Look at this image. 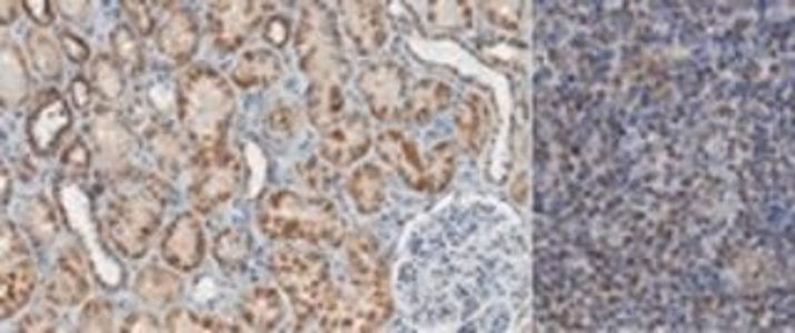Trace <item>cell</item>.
Returning a JSON list of instances; mask_svg holds the SVG:
<instances>
[{
  "label": "cell",
  "mask_w": 795,
  "mask_h": 333,
  "mask_svg": "<svg viewBox=\"0 0 795 333\" xmlns=\"http://www.w3.org/2000/svg\"><path fill=\"white\" fill-rule=\"evenodd\" d=\"M483 10L493 26L505 30H517L519 16H523V6L519 3H485Z\"/></svg>",
  "instance_id": "cell-41"
},
{
  "label": "cell",
  "mask_w": 795,
  "mask_h": 333,
  "mask_svg": "<svg viewBox=\"0 0 795 333\" xmlns=\"http://www.w3.org/2000/svg\"><path fill=\"white\" fill-rule=\"evenodd\" d=\"M239 316L251 331H274L284 319V299L274 286H249L239 296Z\"/></svg>",
  "instance_id": "cell-21"
},
{
  "label": "cell",
  "mask_w": 795,
  "mask_h": 333,
  "mask_svg": "<svg viewBox=\"0 0 795 333\" xmlns=\"http://www.w3.org/2000/svg\"><path fill=\"white\" fill-rule=\"evenodd\" d=\"M453 90L450 85H445L440 80H420L416 88L408 92L406 105H403L400 120L413 122V124H426L438 112L450 105Z\"/></svg>",
  "instance_id": "cell-23"
},
{
  "label": "cell",
  "mask_w": 795,
  "mask_h": 333,
  "mask_svg": "<svg viewBox=\"0 0 795 333\" xmlns=\"http://www.w3.org/2000/svg\"><path fill=\"white\" fill-rule=\"evenodd\" d=\"M23 10L38 28L52 26V23H56V16H58L56 3H50V0H26Z\"/></svg>",
  "instance_id": "cell-45"
},
{
  "label": "cell",
  "mask_w": 795,
  "mask_h": 333,
  "mask_svg": "<svg viewBox=\"0 0 795 333\" xmlns=\"http://www.w3.org/2000/svg\"><path fill=\"white\" fill-rule=\"evenodd\" d=\"M72 128V112L68 108L66 98L60 95L56 88L42 90L36 108L30 112L28 118V144L30 150L40 158H48V154L58 152L62 140H66V134Z\"/></svg>",
  "instance_id": "cell-11"
},
{
  "label": "cell",
  "mask_w": 795,
  "mask_h": 333,
  "mask_svg": "<svg viewBox=\"0 0 795 333\" xmlns=\"http://www.w3.org/2000/svg\"><path fill=\"white\" fill-rule=\"evenodd\" d=\"M261 33H264V40H267L271 48L281 50L291 38V23L284 16H271L267 23H264Z\"/></svg>",
  "instance_id": "cell-44"
},
{
  "label": "cell",
  "mask_w": 795,
  "mask_h": 333,
  "mask_svg": "<svg viewBox=\"0 0 795 333\" xmlns=\"http://www.w3.org/2000/svg\"><path fill=\"white\" fill-rule=\"evenodd\" d=\"M26 48L30 62H33V68L42 80L58 82L62 78V48L46 33V30L42 28L28 30Z\"/></svg>",
  "instance_id": "cell-29"
},
{
  "label": "cell",
  "mask_w": 795,
  "mask_h": 333,
  "mask_svg": "<svg viewBox=\"0 0 795 333\" xmlns=\"http://www.w3.org/2000/svg\"><path fill=\"white\" fill-rule=\"evenodd\" d=\"M346 284H334L314 321L321 331H376L394 314L388 266L368 232L346 236Z\"/></svg>",
  "instance_id": "cell-1"
},
{
  "label": "cell",
  "mask_w": 795,
  "mask_h": 333,
  "mask_svg": "<svg viewBox=\"0 0 795 333\" xmlns=\"http://www.w3.org/2000/svg\"><path fill=\"white\" fill-rule=\"evenodd\" d=\"M20 8L23 3H16V0H6V3H0V23L10 26L16 20V16L20 13Z\"/></svg>",
  "instance_id": "cell-49"
},
{
  "label": "cell",
  "mask_w": 795,
  "mask_h": 333,
  "mask_svg": "<svg viewBox=\"0 0 795 333\" xmlns=\"http://www.w3.org/2000/svg\"><path fill=\"white\" fill-rule=\"evenodd\" d=\"M110 48L112 58L120 62L125 72H130L132 78H140L145 72V46L142 38L135 33L130 26H115L110 33Z\"/></svg>",
  "instance_id": "cell-32"
},
{
  "label": "cell",
  "mask_w": 795,
  "mask_h": 333,
  "mask_svg": "<svg viewBox=\"0 0 795 333\" xmlns=\"http://www.w3.org/2000/svg\"><path fill=\"white\" fill-rule=\"evenodd\" d=\"M370 150V128L364 114L351 112L321 132V158L334 167H351Z\"/></svg>",
  "instance_id": "cell-16"
},
{
  "label": "cell",
  "mask_w": 795,
  "mask_h": 333,
  "mask_svg": "<svg viewBox=\"0 0 795 333\" xmlns=\"http://www.w3.org/2000/svg\"><path fill=\"white\" fill-rule=\"evenodd\" d=\"M60 170L70 182H85L92 172V150L85 138H76L60 158Z\"/></svg>",
  "instance_id": "cell-36"
},
{
  "label": "cell",
  "mask_w": 795,
  "mask_h": 333,
  "mask_svg": "<svg viewBox=\"0 0 795 333\" xmlns=\"http://www.w3.org/2000/svg\"><path fill=\"white\" fill-rule=\"evenodd\" d=\"M358 90L364 92L370 112L378 120H396L400 118L403 105H406L408 90L406 75L396 62H374L366 65L358 75Z\"/></svg>",
  "instance_id": "cell-12"
},
{
  "label": "cell",
  "mask_w": 795,
  "mask_h": 333,
  "mask_svg": "<svg viewBox=\"0 0 795 333\" xmlns=\"http://www.w3.org/2000/svg\"><path fill=\"white\" fill-rule=\"evenodd\" d=\"M264 128H267L271 138L279 142L296 138V132H299V128H301L299 108H296L289 100L277 102V105H271V110L267 112V118H264Z\"/></svg>",
  "instance_id": "cell-35"
},
{
  "label": "cell",
  "mask_w": 795,
  "mask_h": 333,
  "mask_svg": "<svg viewBox=\"0 0 795 333\" xmlns=\"http://www.w3.org/2000/svg\"><path fill=\"white\" fill-rule=\"evenodd\" d=\"M185 291V281L175 269H165L157 264H147L140 269V274L135 276V294L147 306L165 309L179 301Z\"/></svg>",
  "instance_id": "cell-22"
},
{
  "label": "cell",
  "mask_w": 795,
  "mask_h": 333,
  "mask_svg": "<svg viewBox=\"0 0 795 333\" xmlns=\"http://www.w3.org/2000/svg\"><path fill=\"white\" fill-rule=\"evenodd\" d=\"M70 98H72V105H76L82 112H88L92 108V102H95L92 82L88 78H82V75L72 78L70 80Z\"/></svg>",
  "instance_id": "cell-46"
},
{
  "label": "cell",
  "mask_w": 795,
  "mask_h": 333,
  "mask_svg": "<svg viewBox=\"0 0 795 333\" xmlns=\"http://www.w3.org/2000/svg\"><path fill=\"white\" fill-rule=\"evenodd\" d=\"M20 226L26 229V234L33 239L38 246H50L60 232L56 206L40 194L30 196L23 204V210H20Z\"/></svg>",
  "instance_id": "cell-28"
},
{
  "label": "cell",
  "mask_w": 795,
  "mask_h": 333,
  "mask_svg": "<svg viewBox=\"0 0 795 333\" xmlns=\"http://www.w3.org/2000/svg\"><path fill=\"white\" fill-rule=\"evenodd\" d=\"M88 140L102 162V176L130 170V160L140 144L132 124L110 105H98L92 112L88 120Z\"/></svg>",
  "instance_id": "cell-8"
},
{
  "label": "cell",
  "mask_w": 795,
  "mask_h": 333,
  "mask_svg": "<svg viewBox=\"0 0 795 333\" xmlns=\"http://www.w3.org/2000/svg\"><path fill=\"white\" fill-rule=\"evenodd\" d=\"M299 68L311 82H341L348 78L341 38L334 13L324 3L304 6L294 36Z\"/></svg>",
  "instance_id": "cell-6"
},
{
  "label": "cell",
  "mask_w": 795,
  "mask_h": 333,
  "mask_svg": "<svg viewBox=\"0 0 795 333\" xmlns=\"http://www.w3.org/2000/svg\"><path fill=\"white\" fill-rule=\"evenodd\" d=\"M378 154L386 164L394 167L410 190L426 192V160L420 158L413 144L400 130H386L378 138Z\"/></svg>",
  "instance_id": "cell-18"
},
{
  "label": "cell",
  "mask_w": 795,
  "mask_h": 333,
  "mask_svg": "<svg viewBox=\"0 0 795 333\" xmlns=\"http://www.w3.org/2000/svg\"><path fill=\"white\" fill-rule=\"evenodd\" d=\"M58 43L62 48V53L76 62V65H85V62L90 60V46L85 43L80 36L72 33V30H60Z\"/></svg>",
  "instance_id": "cell-42"
},
{
  "label": "cell",
  "mask_w": 795,
  "mask_h": 333,
  "mask_svg": "<svg viewBox=\"0 0 795 333\" xmlns=\"http://www.w3.org/2000/svg\"><path fill=\"white\" fill-rule=\"evenodd\" d=\"M169 196L172 192L165 180L132 167L120 174L102 176L100 226L108 242L127 259L145 256L162 226Z\"/></svg>",
  "instance_id": "cell-2"
},
{
  "label": "cell",
  "mask_w": 795,
  "mask_h": 333,
  "mask_svg": "<svg viewBox=\"0 0 795 333\" xmlns=\"http://www.w3.org/2000/svg\"><path fill=\"white\" fill-rule=\"evenodd\" d=\"M162 20L157 26V50L172 65H187L199 48V23L197 16L187 6L162 3Z\"/></svg>",
  "instance_id": "cell-13"
},
{
  "label": "cell",
  "mask_w": 795,
  "mask_h": 333,
  "mask_svg": "<svg viewBox=\"0 0 795 333\" xmlns=\"http://www.w3.org/2000/svg\"><path fill=\"white\" fill-rule=\"evenodd\" d=\"M30 95V75L26 60L16 46L6 43L0 53V100L3 108L16 110L23 105Z\"/></svg>",
  "instance_id": "cell-24"
},
{
  "label": "cell",
  "mask_w": 795,
  "mask_h": 333,
  "mask_svg": "<svg viewBox=\"0 0 795 333\" xmlns=\"http://www.w3.org/2000/svg\"><path fill=\"white\" fill-rule=\"evenodd\" d=\"M299 180L306 184V190H311L314 194H324L331 190L338 180V172L334 164H328L324 158L321 160H306L299 164Z\"/></svg>",
  "instance_id": "cell-37"
},
{
  "label": "cell",
  "mask_w": 795,
  "mask_h": 333,
  "mask_svg": "<svg viewBox=\"0 0 795 333\" xmlns=\"http://www.w3.org/2000/svg\"><path fill=\"white\" fill-rule=\"evenodd\" d=\"M338 16L348 40L360 56H374L386 43V20L384 8L368 0H356V3L338 6Z\"/></svg>",
  "instance_id": "cell-17"
},
{
  "label": "cell",
  "mask_w": 795,
  "mask_h": 333,
  "mask_svg": "<svg viewBox=\"0 0 795 333\" xmlns=\"http://www.w3.org/2000/svg\"><path fill=\"white\" fill-rule=\"evenodd\" d=\"M211 252H215V259L221 269H227V272H241L249 262L251 239L239 226L221 229V232L215 236Z\"/></svg>",
  "instance_id": "cell-31"
},
{
  "label": "cell",
  "mask_w": 795,
  "mask_h": 333,
  "mask_svg": "<svg viewBox=\"0 0 795 333\" xmlns=\"http://www.w3.org/2000/svg\"><path fill=\"white\" fill-rule=\"evenodd\" d=\"M235 112V88L219 70L192 65L182 72L177 82V118L179 130L195 152L197 167L227 150V132Z\"/></svg>",
  "instance_id": "cell-3"
},
{
  "label": "cell",
  "mask_w": 795,
  "mask_h": 333,
  "mask_svg": "<svg viewBox=\"0 0 795 333\" xmlns=\"http://www.w3.org/2000/svg\"><path fill=\"white\" fill-rule=\"evenodd\" d=\"M90 279H88V262H85L82 249L66 246L58 256L56 266L50 269L46 281V299L52 306L72 309L80 306L88 299Z\"/></svg>",
  "instance_id": "cell-15"
},
{
  "label": "cell",
  "mask_w": 795,
  "mask_h": 333,
  "mask_svg": "<svg viewBox=\"0 0 795 333\" xmlns=\"http://www.w3.org/2000/svg\"><path fill=\"white\" fill-rule=\"evenodd\" d=\"M458 164V152L453 142H440L426 158V192H443L450 184Z\"/></svg>",
  "instance_id": "cell-33"
},
{
  "label": "cell",
  "mask_w": 795,
  "mask_h": 333,
  "mask_svg": "<svg viewBox=\"0 0 795 333\" xmlns=\"http://www.w3.org/2000/svg\"><path fill=\"white\" fill-rule=\"evenodd\" d=\"M56 8L60 16H66L72 23H80L90 13V3H56Z\"/></svg>",
  "instance_id": "cell-48"
},
{
  "label": "cell",
  "mask_w": 795,
  "mask_h": 333,
  "mask_svg": "<svg viewBox=\"0 0 795 333\" xmlns=\"http://www.w3.org/2000/svg\"><path fill=\"white\" fill-rule=\"evenodd\" d=\"M10 200V170L3 167V204H8Z\"/></svg>",
  "instance_id": "cell-50"
},
{
  "label": "cell",
  "mask_w": 795,
  "mask_h": 333,
  "mask_svg": "<svg viewBox=\"0 0 795 333\" xmlns=\"http://www.w3.org/2000/svg\"><path fill=\"white\" fill-rule=\"evenodd\" d=\"M267 266L284 294L289 296L299 329H304L334 286L326 256L311 249V244L299 246L296 242H284L271 249Z\"/></svg>",
  "instance_id": "cell-5"
},
{
  "label": "cell",
  "mask_w": 795,
  "mask_h": 333,
  "mask_svg": "<svg viewBox=\"0 0 795 333\" xmlns=\"http://www.w3.org/2000/svg\"><path fill=\"white\" fill-rule=\"evenodd\" d=\"M428 20L440 30H465L470 26V8L468 3H433Z\"/></svg>",
  "instance_id": "cell-38"
},
{
  "label": "cell",
  "mask_w": 795,
  "mask_h": 333,
  "mask_svg": "<svg viewBox=\"0 0 795 333\" xmlns=\"http://www.w3.org/2000/svg\"><path fill=\"white\" fill-rule=\"evenodd\" d=\"M205 232H201L199 216L192 212H185L172 220L165 229L162 242H159V254H162L165 264L172 266L175 272H195L205 262Z\"/></svg>",
  "instance_id": "cell-14"
},
{
  "label": "cell",
  "mask_w": 795,
  "mask_h": 333,
  "mask_svg": "<svg viewBox=\"0 0 795 333\" xmlns=\"http://www.w3.org/2000/svg\"><path fill=\"white\" fill-rule=\"evenodd\" d=\"M195 182L189 184V202L199 214H209L225 206L239 192L244 164L239 154L225 150L219 158L197 167Z\"/></svg>",
  "instance_id": "cell-10"
},
{
  "label": "cell",
  "mask_w": 795,
  "mask_h": 333,
  "mask_svg": "<svg viewBox=\"0 0 795 333\" xmlns=\"http://www.w3.org/2000/svg\"><path fill=\"white\" fill-rule=\"evenodd\" d=\"M346 190L360 214H376L386 204V176L376 164H360L354 170Z\"/></svg>",
  "instance_id": "cell-27"
},
{
  "label": "cell",
  "mask_w": 795,
  "mask_h": 333,
  "mask_svg": "<svg viewBox=\"0 0 795 333\" xmlns=\"http://www.w3.org/2000/svg\"><path fill=\"white\" fill-rule=\"evenodd\" d=\"M127 16V26H130L140 38H150L157 28V20L152 13V3H140V0H125L120 6Z\"/></svg>",
  "instance_id": "cell-40"
},
{
  "label": "cell",
  "mask_w": 795,
  "mask_h": 333,
  "mask_svg": "<svg viewBox=\"0 0 795 333\" xmlns=\"http://www.w3.org/2000/svg\"><path fill=\"white\" fill-rule=\"evenodd\" d=\"M306 114L318 132L331 128L344 118V85L341 82H309L306 90Z\"/></svg>",
  "instance_id": "cell-25"
},
{
  "label": "cell",
  "mask_w": 795,
  "mask_h": 333,
  "mask_svg": "<svg viewBox=\"0 0 795 333\" xmlns=\"http://www.w3.org/2000/svg\"><path fill=\"white\" fill-rule=\"evenodd\" d=\"M125 333H135V331H159V321L152 314H145V311H137V314L127 316L125 324L120 326Z\"/></svg>",
  "instance_id": "cell-47"
},
{
  "label": "cell",
  "mask_w": 795,
  "mask_h": 333,
  "mask_svg": "<svg viewBox=\"0 0 795 333\" xmlns=\"http://www.w3.org/2000/svg\"><path fill=\"white\" fill-rule=\"evenodd\" d=\"M271 10L269 3H254V0H221L209 3L207 23L211 43L221 53H235L247 46V40L257 33L264 23V16Z\"/></svg>",
  "instance_id": "cell-9"
},
{
  "label": "cell",
  "mask_w": 795,
  "mask_h": 333,
  "mask_svg": "<svg viewBox=\"0 0 795 333\" xmlns=\"http://www.w3.org/2000/svg\"><path fill=\"white\" fill-rule=\"evenodd\" d=\"M0 319H13L28 306L38 286V266L30 254L23 234L13 222L3 224V246H0Z\"/></svg>",
  "instance_id": "cell-7"
},
{
  "label": "cell",
  "mask_w": 795,
  "mask_h": 333,
  "mask_svg": "<svg viewBox=\"0 0 795 333\" xmlns=\"http://www.w3.org/2000/svg\"><path fill=\"white\" fill-rule=\"evenodd\" d=\"M58 326V314L52 306H40L33 309L30 314L20 321V331H56Z\"/></svg>",
  "instance_id": "cell-43"
},
{
  "label": "cell",
  "mask_w": 795,
  "mask_h": 333,
  "mask_svg": "<svg viewBox=\"0 0 795 333\" xmlns=\"http://www.w3.org/2000/svg\"><path fill=\"white\" fill-rule=\"evenodd\" d=\"M80 331H112L115 329V311L112 304L105 299H92L82 306L78 319Z\"/></svg>",
  "instance_id": "cell-39"
},
{
  "label": "cell",
  "mask_w": 795,
  "mask_h": 333,
  "mask_svg": "<svg viewBox=\"0 0 795 333\" xmlns=\"http://www.w3.org/2000/svg\"><path fill=\"white\" fill-rule=\"evenodd\" d=\"M257 224L269 239L311 246L346 242V224L338 206L321 194L274 190L259 202Z\"/></svg>",
  "instance_id": "cell-4"
},
{
  "label": "cell",
  "mask_w": 795,
  "mask_h": 333,
  "mask_svg": "<svg viewBox=\"0 0 795 333\" xmlns=\"http://www.w3.org/2000/svg\"><path fill=\"white\" fill-rule=\"evenodd\" d=\"M455 124H458L460 142L470 152H480L490 134V108L480 95H468L458 110H455Z\"/></svg>",
  "instance_id": "cell-26"
},
{
  "label": "cell",
  "mask_w": 795,
  "mask_h": 333,
  "mask_svg": "<svg viewBox=\"0 0 795 333\" xmlns=\"http://www.w3.org/2000/svg\"><path fill=\"white\" fill-rule=\"evenodd\" d=\"M167 331H179V333H219V331H239V326L229 324L225 319L197 314L192 309H175L169 311V316L165 319Z\"/></svg>",
  "instance_id": "cell-34"
},
{
  "label": "cell",
  "mask_w": 795,
  "mask_h": 333,
  "mask_svg": "<svg viewBox=\"0 0 795 333\" xmlns=\"http://www.w3.org/2000/svg\"><path fill=\"white\" fill-rule=\"evenodd\" d=\"M284 75V60L271 48H254L241 53L231 68V80L241 90H267Z\"/></svg>",
  "instance_id": "cell-20"
},
{
  "label": "cell",
  "mask_w": 795,
  "mask_h": 333,
  "mask_svg": "<svg viewBox=\"0 0 795 333\" xmlns=\"http://www.w3.org/2000/svg\"><path fill=\"white\" fill-rule=\"evenodd\" d=\"M147 148H150L152 158L157 162V167L167 174H182L189 167H197L195 152L189 148L187 138L182 134V130L172 128L169 122H157L152 124L150 130L145 132Z\"/></svg>",
  "instance_id": "cell-19"
},
{
  "label": "cell",
  "mask_w": 795,
  "mask_h": 333,
  "mask_svg": "<svg viewBox=\"0 0 795 333\" xmlns=\"http://www.w3.org/2000/svg\"><path fill=\"white\" fill-rule=\"evenodd\" d=\"M90 82H92L95 95H100L105 105H115V102H120L125 95L127 72L112 56L102 53L92 60Z\"/></svg>",
  "instance_id": "cell-30"
}]
</instances>
